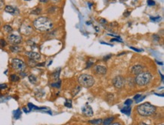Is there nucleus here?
Listing matches in <instances>:
<instances>
[{"label": "nucleus", "mask_w": 164, "mask_h": 125, "mask_svg": "<svg viewBox=\"0 0 164 125\" xmlns=\"http://www.w3.org/2000/svg\"><path fill=\"white\" fill-rule=\"evenodd\" d=\"M35 28L39 31H49L53 28L52 21L46 17H40L33 22Z\"/></svg>", "instance_id": "nucleus-1"}, {"label": "nucleus", "mask_w": 164, "mask_h": 125, "mask_svg": "<svg viewBox=\"0 0 164 125\" xmlns=\"http://www.w3.org/2000/svg\"><path fill=\"white\" fill-rule=\"evenodd\" d=\"M110 125H121L119 123H110Z\"/></svg>", "instance_id": "nucleus-41"}, {"label": "nucleus", "mask_w": 164, "mask_h": 125, "mask_svg": "<svg viewBox=\"0 0 164 125\" xmlns=\"http://www.w3.org/2000/svg\"><path fill=\"white\" fill-rule=\"evenodd\" d=\"M82 112H83V114L84 115H86V117H92V116H93V114H94L92 107H91L89 105H88V104L85 105L83 107V108H82Z\"/></svg>", "instance_id": "nucleus-8"}, {"label": "nucleus", "mask_w": 164, "mask_h": 125, "mask_svg": "<svg viewBox=\"0 0 164 125\" xmlns=\"http://www.w3.org/2000/svg\"><path fill=\"white\" fill-rule=\"evenodd\" d=\"M111 42H122L121 39H111Z\"/></svg>", "instance_id": "nucleus-39"}, {"label": "nucleus", "mask_w": 164, "mask_h": 125, "mask_svg": "<svg viewBox=\"0 0 164 125\" xmlns=\"http://www.w3.org/2000/svg\"><path fill=\"white\" fill-rule=\"evenodd\" d=\"M95 72L98 75H105L107 72V68L101 65H97L94 67Z\"/></svg>", "instance_id": "nucleus-10"}, {"label": "nucleus", "mask_w": 164, "mask_h": 125, "mask_svg": "<svg viewBox=\"0 0 164 125\" xmlns=\"http://www.w3.org/2000/svg\"><path fill=\"white\" fill-rule=\"evenodd\" d=\"M3 6H4V2L3 0H0V9H1Z\"/></svg>", "instance_id": "nucleus-37"}, {"label": "nucleus", "mask_w": 164, "mask_h": 125, "mask_svg": "<svg viewBox=\"0 0 164 125\" xmlns=\"http://www.w3.org/2000/svg\"><path fill=\"white\" fill-rule=\"evenodd\" d=\"M41 12H42V9H41L40 8H36V9H33V10L31 12V14L37 15H39V14L41 13Z\"/></svg>", "instance_id": "nucleus-21"}, {"label": "nucleus", "mask_w": 164, "mask_h": 125, "mask_svg": "<svg viewBox=\"0 0 164 125\" xmlns=\"http://www.w3.org/2000/svg\"><path fill=\"white\" fill-rule=\"evenodd\" d=\"M162 125H163V124H162Z\"/></svg>", "instance_id": "nucleus-45"}, {"label": "nucleus", "mask_w": 164, "mask_h": 125, "mask_svg": "<svg viewBox=\"0 0 164 125\" xmlns=\"http://www.w3.org/2000/svg\"><path fill=\"white\" fill-rule=\"evenodd\" d=\"M52 87H58L59 88L61 87V81H58V82L52 84Z\"/></svg>", "instance_id": "nucleus-27"}, {"label": "nucleus", "mask_w": 164, "mask_h": 125, "mask_svg": "<svg viewBox=\"0 0 164 125\" xmlns=\"http://www.w3.org/2000/svg\"><path fill=\"white\" fill-rule=\"evenodd\" d=\"M143 67L141 65H135L131 68V72L134 75H138L141 72H142Z\"/></svg>", "instance_id": "nucleus-13"}, {"label": "nucleus", "mask_w": 164, "mask_h": 125, "mask_svg": "<svg viewBox=\"0 0 164 125\" xmlns=\"http://www.w3.org/2000/svg\"><path fill=\"white\" fill-rule=\"evenodd\" d=\"M6 87H7V85L5 84H0V89H4V88H6Z\"/></svg>", "instance_id": "nucleus-34"}, {"label": "nucleus", "mask_w": 164, "mask_h": 125, "mask_svg": "<svg viewBox=\"0 0 164 125\" xmlns=\"http://www.w3.org/2000/svg\"><path fill=\"white\" fill-rule=\"evenodd\" d=\"M10 50H11V51L13 52V53H18V52L21 51V48L19 46L13 45V46H11V47H10Z\"/></svg>", "instance_id": "nucleus-15"}, {"label": "nucleus", "mask_w": 164, "mask_h": 125, "mask_svg": "<svg viewBox=\"0 0 164 125\" xmlns=\"http://www.w3.org/2000/svg\"><path fill=\"white\" fill-rule=\"evenodd\" d=\"M113 120H114V117H110L106 118V119H105L104 121H102V122H103L104 125H110V124L113 122Z\"/></svg>", "instance_id": "nucleus-16"}, {"label": "nucleus", "mask_w": 164, "mask_h": 125, "mask_svg": "<svg viewBox=\"0 0 164 125\" xmlns=\"http://www.w3.org/2000/svg\"><path fill=\"white\" fill-rule=\"evenodd\" d=\"M131 49H132V50H134V51H137V52H141V50H139V49H138V48H133V47H129Z\"/></svg>", "instance_id": "nucleus-36"}, {"label": "nucleus", "mask_w": 164, "mask_h": 125, "mask_svg": "<svg viewBox=\"0 0 164 125\" xmlns=\"http://www.w3.org/2000/svg\"><path fill=\"white\" fill-rule=\"evenodd\" d=\"M25 54L31 60H39L41 58V56L39 54L36 53V52H33V51H29V52H25Z\"/></svg>", "instance_id": "nucleus-9"}, {"label": "nucleus", "mask_w": 164, "mask_h": 125, "mask_svg": "<svg viewBox=\"0 0 164 125\" xmlns=\"http://www.w3.org/2000/svg\"><path fill=\"white\" fill-rule=\"evenodd\" d=\"M8 39L9 41V42H11L12 44H14V45H18V44H20L22 41V39L20 36L18 35H15V34H12V35H9V37H8Z\"/></svg>", "instance_id": "nucleus-7"}, {"label": "nucleus", "mask_w": 164, "mask_h": 125, "mask_svg": "<svg viewBox=\"0 0 164 125\" xmlns=\"http://www.w3.org/2000/svg\"><path fill=\"white\" fill-rule=\"evenodd\" d=\"M39 1L41 3H47L49 1V0H39Z\"/></svg>", "instance_id": "nucleus-40"}, {"label": "nucleus", "mask_w": 164, "mask_h": 125, "mask_svg": "<svg viewBox=\"0 0 164 125\" xmlns=\"http://www.w3.org/2000/svg\"><path fill=\"white\" fill-rule=\"evenodd\" d=\"M59 74H60V69L58 70V71H56L54 74H53V77H54V78H55V79H58V77H59Z\"/></svg>", "instance_id": "nucleus-29"}, {"label": "nucleus", "mask_w": 164, "mask_h": 125, "mask_svg": "<svg viewBox=\"0 0 164 125\" xmlns=\"http://www.w3.org/2000/svg\"><path fill=\"white\" fill-rule=\"evenodd\" d=\"M150 20H151V21H160V20H161V18H160V17H156V18H153V17H150Z\"/></svg>", "instance_id": "nucleus-32"}, {"label": "nucleus", "mask_w": 164, "mask_h": 125, "mask_svg": "<svg viewBox=\"0 0 164 125\" xmlns=\"http://www.w3.org/2000/svg\"><path fill=\"white\" fill-rule=\"evenodd\" d=\"M78 81L80 84V86H83L84 87L89 88L92 87V85L95 83V79L94 78L90 75H87V74H83L81 75L79 78H78Z\"/></svg>", "instance_id": "nucleus-4"}, {"label": "nucleus", "mask_w": 164, "mask_h": 125, "mask_svg": "<svg viewBox=\"0 0 164 125\" xmlns=\"http://www.w3.org/2000/svg\"><path fill=\"white\" fill-rule=\"evenodd\" d=\"M99 22H100V23H101V24H106V23H107V21H106L105 19H103V18H101V19H100V20H99Z\"/></svg>", "instance_id": "nucleus-35"}, {"label": "nucleus", "mask_w": 164, "mask_h": 125, "mask_svg": "<svg viewBox=\"0 0 164 125\" xmlns=\"http://www.w3.org/2000/svg\"><path fill=\"white\" fill-rule=\"evenodd\" d=\"M4 30H5V31L6 33H11V32H12V28L9 25H6L4 27Z\"/></svg>", "instance_id": "nucleus-24"}, {"label": "nucleus", "mask_w": 164, "mask_h": 125, "mask_svg": "<svg viewBox=\"0 0 164 125\" xmlns=\"http://www.w3.org/2000/svg\"><path fill=\"white\" fill-rule=\"evenodd\" d=\"M64 105L67 108H71L72 107V101L70 99H66V102L64 103Z\"/></svg>", "instance_id": "nucleus-25"}, {"label": "nucleus", "mask_w": 164, "mask_h": 125, "mask_svg": "<svg viewBox=\"0 0 164 125\" xmlns=\"http://www.w3.org/2000/svg\"><path fill=\"white\" fill-rule=\"evenodd\" d=\"M20 31H21V33L22 34H24V35H27H27H30V34L32 33V32H33V29H32V27H30V26L23 25V26L21 27Z\"/></svg>", "instance_id": "nucleus-11"}, {"label": "nucleus", "mask_w": 164, "mask_h": 125, "mask_svg": "<svg viewBox=\"0 0 164 125\" xmlns=\"http://www.w3.org/2000/svg\"><path fill=\"white\" fill-rule=\"evenodd\" d=\"M21 115V111H20V109H17L14 111V117L15 119H18Z\"/></svg>", "instance_id": "nucleus-19"}, {"label": "nucleus", "mask_w": 164, "mask_h": 125, "mask_svg": "<svg viewBox=\"0 0 164 125\" xmlns=\"http://www.w3.org/2000/svg\"><path fill=\"white\" fill-rule=\"evenodd\" d=\"M113 84L114 85L115 87L118 88V89H120L122 88L123 86H124V84H125V79L121 75H118V76H116L113 79Z\"/></svg>", "instance_id": "nucleus-6"}, {"label": "nucleus", "mask_w": 164, "mask_h": 125, "mask_svg": "<svg viewBox=\"0 0 164 125\" xmlns=\"http://www.w3.org/2000/svg\"><path fill=\"white\" fill-rule=\"evenodd\" d=\"M81 90V86H76L75 88H73V90H72V95L73 96H75Z\"/></svg>", "instance_id": "nucleus-17"}, {"label": "nucleus", "mask_w": 164, "mask_h": 125, "mask_svg": "<svg viewBox=\"0 0 164 125\" xmlns=\"http://www.w3.org/2000/svg\"><path fill=\"white\" fill-rule=\"evenodd\" d=\"M12 65L13 69H15L16 71L19 72H24L27 66L25 63H24L21 60H19V59H13L12 62Z\"/></svg>", "instance_id": "nucleus-5"}, {"label": "nucleus", "mask_w": 164, "mask_h": 125, "mask_svg": "<svg viewBox=\"0 0 164 125\" xmlns=\"http://www.w3.org/2000/svg\"><path fill=\"white\" fill-rule=\"evenodd\" d=\"M28 107L30 108V110H33V109H40L39 108H38V107H36V106H35L34 105H33L32 103H29L28 104Z\"/></svg>", "instance_id": "nucleus-26"}, {"label": "nucleus", "mask_w": 164, "mask_h": 125, "mask_svg": "<svg viewBox=\"0 0 164 125\" xmlns=\"http://www.w3.org/2000/svg\"><path fill=\"white\" fill-rule=\"evenodd\" d=\"M102 120L101 119H95V120H91L89 122L92 124H100L102 123Z\"/></svg>", "instance_id": "nucleus-20"}, {"label": "nucleus", "mask_w": 164, "mask_h": 125, "mask_svg": "<svg viewBox=\"0 0 164 125\" xmlns=\"http://www.w3.org/2000/svg\"><path fill=\"white\" fill-rule=\"evenodd\" d=\"M10 78H11V80L12 81H18L19 80H20V78H19V76H18L17 75H15V74H13V75H11V77H10Z\"/></svg>", "instance_id": "nucleus-22"}, {"label": "nucleus", "mask_w": 164, "mask_h": 125, "mask_svg": "<svg viewBox=\"0 0 164 125\" xmlns=\"http://www.w3.org/2000/svg\"><path fill=\"white\" fill-rule=\"evenodd\" d=\"M147 5L150 6H154L155 5V2L153 0H147Z\"/></svg>", "instance_id": "nucleus-31"}, {"label": "nucleus", "mask_w": 164, "mask_h": 125, "mask_svg": "<svg viewBox=\"0 0 164 125\" xmlns=\"http://www.w3.org/2000/svg\"><path fill=\"white\" fill-rule=\"evenodd\" d=\"M56 9H57L56 7H51V8L49 9V12H50V13H51V12H53L54 11L56 10Z\"/></svg>", "instance_id": "nucleus-33"}, {"label": "nucleus", "mask_w": 164, "mask_h": 125, "mask_svg": "<svg viewBox=\"0 0 164 125\" xmlns=\"http://www.w3.org/2000/svg\"><path fill=\"white\" fill-rule=\"evenodd\" d=\"M25 1H30V0H25Z\"/></svg>", "instance_id": "nucleus-44"}, {"label": "nucleus", "mask_w": 164, "mask_h": 125, "mask_svg": "<svg viewBox=\"0 0 164 125\" xmlns=\"http://www.w3.org/2000/svg\"><path fill=\"white\" fill-rule=\"evenodd\" d=\"M121 111H122V113L127 114V115H129L130 113H131V107H130V106H126V105H125L124 108L121 109Z\"/></svg>", "instance_id": "nucleus-14"}, {"label": "nucleus", "mask_w": 164, "mask_h": 125, "mask_svg": "<svg viewBox=\"0 0 164 125\" xmlns=\"http://www.w3.org/2000/svg\"><path fill=\"white\" fill-rule=\"evenodd\" d=\"M138 125H148V124H146L145 123H144V122H141Z\"/></svg>", "instance_id": "nucleus-42"}, {"label": "nucleus", "mask_w": 164, "mask_h": 125, "mask_svg": "<svg viewBox=\"0 0 164 125\" xmlns=\"http://www.w3.org/2000/svg\"><path fill=\"white\" fill-rule=\"evenodd\" d=\"M132 103V99H129L126 100V102H125L124 105H126V106H130Z\"/></svg>", "instance_id": "nucleus-28"}, {"label": "nucleus", "mask_w": 164, "mask_h": 125, "mask_svg": "<svg viewBox=\"0 0 164 125\" xmlns=\"http://www.w3.org/2000/svg\"><path fill=\"white\" fill-rule=\"evenodd\" d=\"M5 11L7 13H9L11 15H17L19 14V10L16 8H14L13 6H7L5 9Z\"/></svg>", "instance_id": "nucleus-12"}, {"label": "nucleus", "mask_w": 164, "mask_h": 125, "mask_svg": "<svg viewBox=\"0 0 164 125\" xmlns=\"http://www.w3.org/2000/svg\"><path fill=\"white\" fill-rule=\"evenodd\" d=\"M0 43H1L2 46H6V42L4 40H1L0 41Z\"/></svg>", "instance_id": "nucleus-38"}, {"label": "nucleus", "mask_w": 164, "mask_h": 125, "mask_svg": "<svg viewBox=\"0 0 164 125\" xmlns=\"http://www.w3.org/2000/svg\"><path fill=\"white\" fill-rule=\"evenodd\" d=\"M152 78V75L148 72H141L140 74L137 75L135 78V82L139 86H144L147 84Z\"/></svg>", "instance_id": "nucleus-3"}, {"label": "nucleus", "mask_w": 164, "mask_h": 125, "mask_svg": "<svg viewBox=\"0 0 164 125\" xmlns=\"http://www.w3.org/2000/svg\"><path fill=\"white\" fill-rule=\"evenodd\" d=\"M28 65L31 67H34L36 66H37V63H36V60H31L30 59L29 61H28Z\"/></svg>", "instance_id": "nucleus-23"}, {"label": "nucleus", "mask_w": 164, "mask_h": 125, "mask_svg": "<svg viewBox=\"0 0 164 125\" xmlns=\"http://www.w3.org/2000/svg\"><path fill=\"white\" fill-rule=\"evenodd\" d=\"M53 2H55V3H58V2H59V1H61V0H52Z\"/></svg>", "instance_id": "nucleus-43"}, {"label": "nucleus", "mask_w": 164, "mask_h": 125, "mask_svg": "<svg viewBox=\"0 0 164 125\" xmlns=\"http://www.w3.org/2000/svg\"><path fill=\"white\" fill-rule=\"evenodd\" d=\"M29 81H30V83H32V84H36V82H37V78H36V77L35 75H29Z\"/></svg>", "instance_id": "nucleus-18"}, {"label": "nucleus", "mask_w": 164, "mask_h": 125, "mask_svg": "<svg viewBox=\"0 0 164 125\" xmlns=\"http://www.w3.org/2000/svg\"><path fill=\"white\" fill-rule=\"evenodd\" d=\"M137 111L138 113L141 116H150L155 112L156 108L149 102H144L138 105Z\"/></svg>", "instance_id": "nucleus-2"}, {"label": "nucleus", "mask_w": 164, "mask_h": 125, "mask_svg": "<svg viewBox=\"0 0 164 125\" xmlns=\"http://www.w3.org/2000/svg\"><path fill=\"white\" fill-rule=\"evenodd\" d=\"M144 98H145V96H140L137 99H135V102H136V103H138V102H140L141 100H143L144 99Z\"/></svg>", "instance_id": "nucleus-30"}]
</instances>
